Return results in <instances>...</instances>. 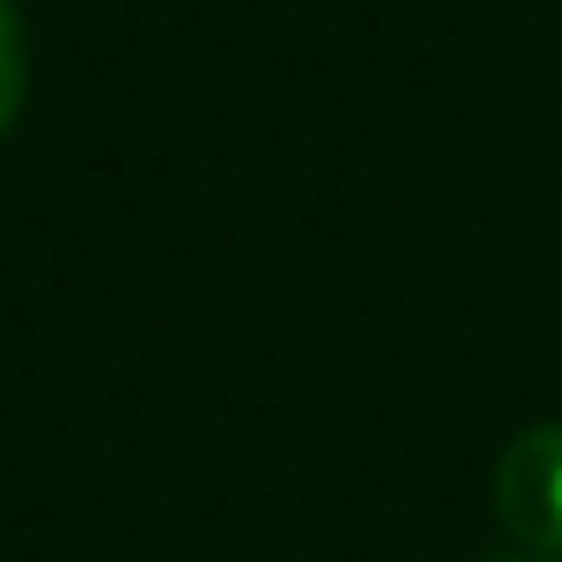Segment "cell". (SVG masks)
Wrapping results in <instances>:
<instances>
[{"label":"cell","instance_id":"1","mask_svg":"<svg viewBox=\"0 0 562 562\" xmlns=\"http://www.w3.org/2000/svg\"><path fill=\"white\" fill-rule=\"evenodd\" d=\"M497 517L537 557H562V425H530L504 445Z\"/></svg>","mask_w":562,"mask_h":562},{"label":"cell","instance_id":"2","mask_svg":"<svg viewBox=\"0 0 562 562\" xmlns=\"http://www.w3.org/2000/svg\"><path fill=\"white\" fill-rule=\"evenodd\" d=\"M26 20H20V7L13 0H0V132L20 119V105H26Z\"/></svg>","mask_w":562,"mask_h":562}]
</instances>
